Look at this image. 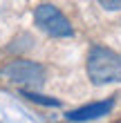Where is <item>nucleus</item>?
Listing matches in <instances>:
<instances>
[{"label": "nucleus", "mask_w": 121, "mask_h": 123, "mask_svg": "<svg viewBox=\"0 0 121 123\" xmlns=\"http://www.w3.org/2000/svg\"><path fill=\"white\" fill-rule=\"evenodd\" d=\"M23 96L25 98H29V101H34V103H40V105H52V107H58L61 103L56 98H47V96H43V94H36V92H23Z\"/></svg>", "instance_id": "obj_5"}, {"label": "nucleus", "mask_w": 121, "mask_h": 123, "mask_svg": "<svg viewBox=\"0 0 121 123\" xmlns=\"http://www.w3.org/2000/svg\"><path fill=\"white\" fill-rule=\"evenodd\" d=\"M88 76L94 85L121 81V56L108 47H92L88 54Z\"/></svg>", "instance_id": "obj_1"}, {"label": "nucleus", "mask_w": 121, "mask_h": 123, "mask_svg": "<svg viewBox=\"0 0 121 123\" xmlns=\"http://www.w3.org/2000/svg\"><path fill=\"white\" fill-rule=\"evenodd\" d=\"M5 74L9 76L11 83L29 90H36L45 83V69H43V65L34 61H13L5 67Z\"/></svg>", "instance_id": "obj_3"}, {"label": "nucleus", "mask_w": 121, "mask_h": 123, "mask_svg": "<svg viewBox=\"0 0 121 123\" xmlns=\"http://www.w3.org/2000/svg\"><path fill=\"white\" fill-rule=\"evenodd\" d=\"M99 5H101L103 9H108V11H117V9H121V0H99Z\"/></svg>", "instance_id": "obj_6"}, {"label": "nucleus", "mask_w": 121, "mask_h": 123, "mask_svg": "<svg viewBox=\"0 0 121 123\" xmlns=\"http://www.w3.org/2000/svg\"><path fill=\"white\" fill-rule=\"evenodd\" d=\"M34 20H36V25L45 34L54 36V38H65V36H72L74 34L70 20L63 16L54 5H40V7H36V11H34Z\"/></svg>", "instance_id": "obj_2"}, {"label": "nucleus", "mask_w": 121, "mask_h": 123, "mask_svg": "<svg viewBox=\"0 0 121 123\" xmlns=\"http://www.w3.org/2000/svg\"><path fill=\"white\" fill-rule=\"evenodd\" d=\"M115 107V101H101V103H90L85 107H79V110H72L67 112V119L70 121H92V119H99V117H105L110 114V110Z\"/></svg>", "instance_id": "obj_4"}]
</instances>
